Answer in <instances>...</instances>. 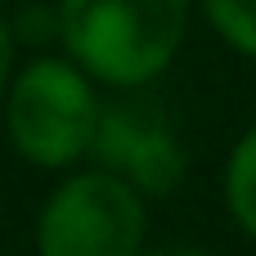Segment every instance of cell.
<instances>
[{
  "mask_svg": "<svg viewBox=\"0 0 256 256\" xmlns=\"http://www.w3.org/2000/svg\"><path fill=\"white\" fill-rule=\"evenodd\" d=\"M104 112V86L81 72L63 50L22 58L0 94V122L14 158L32 171H76L90 162V144Z\"/></svg>",
  "mask_w": 256,
  "mask_h": 256,
  "instance_id": "cell-2",
  "label": "cell"
},
{
  "mask_svg": "<svg viewBox=\"0 0 256 256\" xmlns=\"http://www.w3.org/2000/svg\"><path fill=\"white\" fill-rule=\"evenodd\" d=\"M220 202L230 225L256 243V122L230 144L225 166H220Z\"/></svg>",
  "mask_w": 256,
  "mask_h": 256,
  "instance_id": "cell-5",
  "label": "cell"
},
{
  "mask_svg": "<svg viewBox=\"0 0 256 256\" xmlns=\"http://www.w3.org/2000/svg\"><path fill=\"white\" fill-rule=\"evenodd\" d=\"M58 50L104 90H153L184 54L198 0H54Z\"/></svg>",
  "mask_w": 256,
  "mask_h": 256,
  "instance_id": "cell-1",
  "label": "cell"
},
{
  "mask_svg": "<svg viewBox=\"0 0 256 256\" xmlns=\"http://www.w3.org/2000/svg\"><path fill=\"white\" fill-rule=\"evenodd\" d=\"M9 27H14L18 50L22 45H36V54L40 50H58V9H54V0L50 4H22L9 18Z\"/></svg>",
  "mask_w": 256,
  "mask_h": 256,
  "instance_id": "cell-7",
  "label": "cell"
},
{
  "mask_svg": "<svg viewBox=\"0 0 256 256\" xmlns=\"http://www.w3.org/2000/svg\"><path fill=\"white\" fill-rule=\"evenodd\" d=\"M36 256H140L148 248V198L104 166H76L54 180L36 225Z\"/></svg>",
  "mask_w": 256,
  "mask_h": 256,
  "instance_id": "cell-3",
  "label": "cell"
},
{
  "mask_svg": "<svg viewBox=\"0 0 256 256\" xmlns=\"http://www.w3.org/2000/svg\"><path fill=\"white\" fill-rule=\"evenodd\" d=\"M14 68H18V40H14L9 18L0 14V94H4V86H9V76H14Z\"/></svg>",
  "mask_w": 256,
  "mask_h": 256,
  "instance_id": "cell-8",
  "label": "cell"
},
{
  "mask_svg": "<svg viewBox=\"0 0 256 256\" xmlns=\"http://www.w3.org/2000/svg\"><path fill=\"white\" fill-rule=\"evenodd\" d=\"M198 14L230 54L256 63V0H198Z\"/></svg>",
  "mask_w": 256,
  "mask_h": 256,
  "instance_id": "cell-6",
  "label": "cell"
},
{
  "mask_svg": "<svg viewBox=\"0 0 256 256\" xmlns=\"http://www.w3.org/2000/svg\"><path fill=\"white\" fill-rule=\"evenodd\" d=\"M140 256H216V252H207V248H198V243H148Z\"/></svg>",
  "mask_w": 256,
  "mask_h": 256,
  "instance_id": "cell-9",
  "label": "cell"
},
{
  "mask_svg": "<svg viewBox=\"0 0 256 256\" xmlns=\"http://www.w3.org/2000/svg\"><path fill=\"white\" fill-rule=\"evenodd\" d=\"M90 166L126 180L135 194L166 198L189 176V144L176 112L153 90H104L99 130L90 144Z\"/></svg>",
  "mask_w": 256,
  "mask_h": 256,
  "instance_id": "cell-4",
  "label": "cell"
}]
</instances>
